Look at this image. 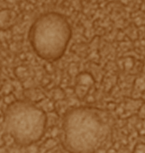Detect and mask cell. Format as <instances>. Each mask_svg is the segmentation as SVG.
Segmentation results:
<instances>
[{
    "instance_id": "5",
    "label": "cell",
    "mask_w": 145,
    "mask_h": 153,
    "mask_svg": "<svg viewBox=\"0 0 145 153\" xmlns=\"http://www.w3.org/2000/svg\"><path fill=\"white\" fill-rule=\"evenodd\" d=\"M133 153H145V143L140 142L136 144L133 149Z\"/></svg>"
},
{
    "instance_id": "3",
    "label": "cell",
    "mask_w": 145,
    "mask_h": 153,
    "mask_svg": "<svg viewBox=\"0 0 145 153\" xmlns=\"http://www.w3.org/2000/svg\"><path fill=\"white\" fill-rule=\"evenodd\" d=\"M6 126L15 140L23 146L32 145L45 132L47 116L29 102H16L8 106L5 116Z\"/></svg>"
},
{
    "instance_id": "4",
    "label": "cell",
    "mask_w": 145,
    "mask_h": 153,
    "mask_svg": "<svg viewBox=\"0 0 145 153\" xmlns=\"http://www.w3.org/2000/svg\"><path fill=\"white\" fill-rule=\"evenodd\" d=\"M95 80L91 74L83 72L77 76V94L80 97H86L89 88L94 85Z\"/></svg>"
},
{
    "instance_id": "1",
    "label": "cell",
    "mask_w": 145,
    "mask_h": 153,
    "mask_svg": "<svg viewBox=\"0 0 145 153\" xmlns=\"http://www.w3.org/2000/svg\"><path fill=\"white\" fill-rule=\"evenodd\" d=\"M111 131L106 114L92 107L69 110L64 119V142L71 153H93L106 141Z\"/></svg>"
},
{
    "instance_id": "2",
    "label": "cell",
    "mask_w": 145,
    "mask_h": 153,
    "mask_svg": "<svg viewBox=\"0 0 145 153\" xmlns=\"http://www.w3.org/2000/svg\"><path fill=\"white\" fill-rule=\"evenodd\" d=\"M71 35L68 21L63 15L56 12L39 16L29 32L33 51L41 59L49 61H55L64 55Z\"/></svg>"
}]
</instances>
